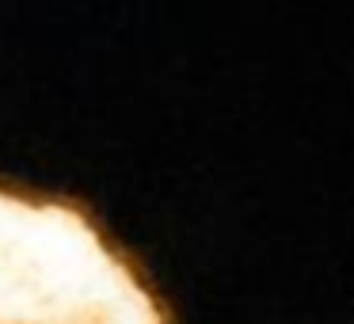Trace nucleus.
Returning a JSON list of instances; mask_svg holds the SVG:
<instances>
[{"label": "nucleus", "instance_id": "nucleus-1", "mask_svg": "<svg viewBox=\"0 0 354 324\" xmlns=\"http://www.w3.org/2000/svg\"><path fill=\"white\" fill-rule=\"evenodd\" d=\"M0 324L168 321L77 206L0 191Z\"/></svg>", "mask_w": 354, "mask_h": 324}]
</instances>
